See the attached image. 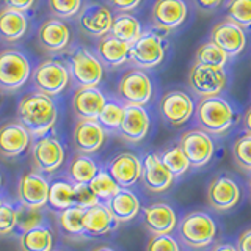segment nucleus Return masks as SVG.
I'll return each mask as SVG.
<instances>
[{"label": "nucleus", "mask_w": 251, "mask_h": 251, "mask_svg": "<svg viewBox=\"0 0 251 251\" xmlns=\"http://www.w3.org/2000/svg\"><path fill=\"white\" fill-rule=\"evenodd\" d=\"M16 116L31 137L39 138L53 129L58 120V108L52 96L41 91H31L21 98Z\"/></svg>", "instance_id": "f257e3e1"}, {"label": "nucleus", "mask_w": 251, "mask_h": 251, "mask_svg": "<svg viewBox=\"0 0 251 251\" xmlns=\"http://www.w3.org/2000/svg\"><path fill=\"white\" fill-rule=\"evenodd\" d=\"M196 121L209 135H225L235 124V112L222 96L202 98L196 105Z\"/></svg>", "instance_id": "f03ea898"}, {"label": "nucleus", "mask_w": 251, "mask_h": 251, "mask_svg": "<svg viewBox=\"0 0 251 251\" xmlns=\"http://www.w3.org/2000/svg\"><path fill=\"white\" fill-rule=\"evenodd\" d=\"M66 66L69 69L71 80L77 88L98 86L104 78V65L98 58V55L82 46L71 50Z\"/></svg>", "instance_id": "7ed1b4c3"}, {"label": "nucleus", "mask_w": 251, "mask_h": 251, "mask_svg": "<svg viewBox=\"0 0 251 251\" xmlns=\"http://www.w3.org/2000/svg\"><path fill=\"white\" fill-rule=\"evenodd\" d=\"M179 237L188 248H206L217 237V223L206 212H190L179 222Z\"/></svg>", "instance_id": "20e7f679"}, {"label": "nucleus", "mask_w": 251, "mask_h": 251, "mask_svg": "<svg viewBox=\"0 0 251 251\" xmlns=\"http://www.w3.org/2000/svg\"><path fill=\"white\" fill-rule=\"evenodd\" d=\"M31 75L30 60L16 49L0 50V90L16 91Z\"/></svg>", "instance_id": "39448f33"}, {"label": "nucleus", "mask_w": 251, "mask_h": 251, "mask_svg": "<svg viewBox=\"0 0 251 251\" xmlns=\"http://www.w3.org/2000/svg\"><path fill=\"white\" fill-rule=\"evenodd\" d=\"M69 69L60 60H44L31 73V82L35 88L47 96H58L69 85Z\"/></svg>", "instance_id": "423d86ee"}, {"label": "nucleus", "mask_w": 251, "mask_h": 251, "mask_svg": "<svg viewBox=\"0 0 251 251\" xmlns=\"http://www.w3.org/2000/svg\"><path fill=\"white\" fill-rule=\"evenodd\" d=\"M152 82L141 69H130L124 73L118 82L116 93L124 105L145 107L152 98Z\"/></svg>", "instance_id": "0eeeda50"}, {"label": "nucleus", "mask_w": 251, "mask_h": 251, "mask_svg": "<svg viewBox=\"0 0 251 251\" xmlns=\"http://www.w3.org/2000/svg\"><path fill=\"white\" fill-rule=\"evenodd\" d=\"M165 52H167V43L162 35L154 30L143 31L130 46V61L140 69H152L163 61Z\"/></svg>", "instance_id": "6e6552de"}, {"label": "nucleus", "mask_w": 251, "mask_h": 251, "mask_svg": "<svg viewBox=\"0 0 251 251\" xmlns=\"http://www.w3.org/2000/svg\"><path fill=\"white\" fill-rule=\"evenodd\" d=\"M31 162L41 173L57 171L65 162V146L60 138L50 132L44 137L36 138L31 145Z\"/></svg>", "instance_id": "1a4fd4ad"}, {"label": "nucleus", "mask_w": 251, "mask_h": 251, "mask_svg": "<svg viewBox=\"0 0 251 251\" xmlns=\"http://www.w3.org/2000/svg\"><path fill=\"white\" fill-rule=\"evenodd\" d=\"M226 83L227 75L223 68L195 63L188 73V85L201 98L220 96V93L226 88Z\"/></svg>", "instance_id": "9d476101"}, {"label": "nucleus", "mask_w": 251, "mask_h": 251, "mask_svg": "<svg viewBox=\"0 0 251 251\" xmlns=\"http://www.w3.org/2000/svg\"><path fill=\"white\" fill-rule=\"evenodd\" d=\"M179 146L182 148L184 154L190 162V167L193 168L206 167L215 154L214 140L202 129L185 130L179 138Z\"/></svg>", "instance_id": "9b49d317"}, {"label": "nucleus", "mask_w": 251, "mask_h": 251, "mask_svg": "<svg viewBox=\"0 0 251 251\" xmlns=\"http://www.w3.org/2000/svg\"><path fill=\"white\" fill-rule=\"evenodd\" d=\"M159 112L170 126H184L195 113V102L185 91L173 90L165 93L159 102Z\"/></svg>", "instance_id": "f8f14e48"}, {"label": "nucleus", "mask_w": 251, "mask_h": 251, "mask_svg": "<svg viewBox=\"0 0 251 251\" xmlns=\"http://www.w3.org/2000/svg\"><path fill=\"white\" fill-rule=\"evenodd\" d=\"M242 190L239 184L227 175H218L209 182L207 202L218 212L231 210L239 204Z\"/></svg>", "instance_id": "ddd939ff"}, {"label": "nucleus", "mask_w": 251, "mask_h": 251, "mask_svg": "<svg viewBox=\"0 0 251 251\" xmlns=\"http://www.w3.org/2000/svg\"><path fill=\"white\" fill-rule=\"evenodd\" d=\"M49 180L41 173L31 171L22 175L16 188L19 204L30 207H44L49 198Z\"/></svg>", "instance_id": "4468645a"}, {"label": "nucleus", "mask_w": 251, "mask_h": 251, "mask_svg": "<svg viewBox=\"0 0 251 251\" xmlns=\"http://www.w3.org/2000/svg\"><path fill=\"white\" fill-rule=\"evenodd\" d=\"M113 13L102 3H88L78 13V25L86 35L102 38L110 33L113 24Z\"/></svg>", "instance_id": "2eb2a0df"}, {"label": "nucleus", "mask_w": 251, "mask_h": 251, "mask_svg": "<svg viewBox=\"0 0 251 251\" xmlns=\"http://www.w3.org/2000/svg\"><path fill=\"white\" fill-rule=\"evenodd\" d=\"M107 171L121 188H129L141 179L143 162L133 152H120L108 162Z\"/></svg>", "instance_id": "dca6fc26"}, {"label": "nucleus", "mask_w": 251, "mask_h": 251, "mask_svg": "<svg viewBox=\"0 0 251 251\" xmlns=\"http://www.w3.org/2000/svg\"><path fill=\"white\" fill-rule=\"evenodd\" d=\"M210 41L225 50L227 57H237L247 47L245 30L231 21H222L215 24L210 31Z\"/></svg>", "instance_id": "f3484780"}, {"label": "nucleus", "mask_w": 251, "mask_h": 251, "mask_svg": "<svg viewBox=\"0 0 251 251\" xmlns=\"http://www.w3.org/2000/svg\"><path fill=\"white\" fill-rule=\"evenodd\" d=\"M31 143L30 132L16 121L0 126V155L5 159H16L27 151Z\"/></svg>", "instance_id": "a211bd4d"}, {"label": "nucleus", "mask_w": 251, "mask_h": 251, "mask_svg": "<svg viewBox=\"0 0 251 251\" xmlns=\"http://www.w3.org/2000/svg\"><path fill=\"white\" fill-rule=\"evenodd\" d=\"M38 41L44 50L58 53L68 49L71 43V28L60 18L46 19L38 28Z\"/></svg>", "instance_id": "6ab92c4d"}, {"label": "nucleus", "mask_w": 251, "mask_h": 251, "mask_svg": "<svg viewBox=\"0 0 251 251\" xmlns=\"http://www.w3.org/2000/svg\"><path fill=\"white\" fill-rule=\"evenodd\" d=\"M107 138V130L99 124V121L78 120L74 126L73 141L80 154H94L104 146Z\"/></svg>", "instance_id": "aec40b11"}, {"label": "nucleus", "mask_w": 251, "mask_h": 251, "mask_svg": "<svg viewBox=\"0 0 251 251\" xmlns=\"http://www.w3.org/2000/svg\"><path fill=\"white\" fill-rule=\"evenodd\" d=\"M187 14L188 8L184 0H155L151 18L157 28L170 31L182 25Z\"/></svg>", "instance_id": "412c9836"}, {"label": "nucleus", "mask_w": 251, "mask_h": 251, "mask_svg": "<svg viewBox=\"0 0 251 251\" xmlns=\"http://www.w3.org/2000/svg\"><path fill=\"white\" fill-rule=\"evenodd\" d=\"M107 96L98 86L77 88L73 96V110L78 120L98 121L102 108L107 104Z\"/></svg>", "instance_id": "4be33fe9"}, {"label": "nucleus", "mask_w": 251, "mask_h": 251, "mask_svg": "<svg viewBox=\"0 0 251 251\" xmlns=\"http://www.w3.org/2000/svg\"><path fill=\"white\" fill-rule=\"evenodd\" d=\"M149 126H151V120L145 107L124 105V116L118 133L129 143H140L146 138Z\"/></svg>", "instance_id": "5701e85b"}, {"label": "nucleus", "mask_w": 251, "mask_h": 251, "mask_svg": "<svg viewBox=\"0 0 251 251\" xmlns=\"http://www.w3.org/2000/svg\"><path fill=\"white\" fill-rule=\"evenodd\" d=\"M143 225L152 235L171 234L177 226V215L167 202H154L143 209Z\"/></svg>", "instance_id": "b1692460"}, {"label": "nucleus", "mask_w": 251, "mask_h": 251, "mask_svg": "<svg viewBox=\"0 0 251 251\" xmlns=\"http://www.w3.org/2000/svg\"><path fill=\"white\" fill-rule=\"evenodd\" d=\"M141 180L148 190L154 193H162L173 185L175 176L171 171L165 167L160 160L159 154L149 152L143 159V173H141Z\"/></svg>", "instance_id": "393cba45"}, {"label": "nucleus", "mask_w": 251, "mask_h": 251, "mask_svg": "<svg viewBox=\"0 0 251 251\" xmlns=\"http://www.w3.org/2000/svg\"><path fill=\"white\" fill-rule=\"evenodd\" d=\"M118 222L110 214L104 202L85 210L83 215V235L85 237H100L116 229Z\"/></svg>", "instance_id": "a878e982"}, {"label": "nucleus", "mask_w": 251, "mask_h": 251, "mask_svg": "<svg viewBox=\"0 0 251 251\" xmlns=\"http://www.w3.org/2000/svg\"><path fill=\"white\" fill-rule=\"evenodd\" d=\"M96 55L104 66L118 68L130 60V44L115 38L113 35L102 36L96 46Z\"/></svg>", "instance_id": "bb28decb"}, {"label": "nucleus", "mask_w": 251, "mask_h": 251, "mask_svg": "<svg viewBox=\"0 0 251 251\" xmlns=\"http://www.w3.org/2000/svg\"><path fill=\"white\" fill-rule=\"evenodd\" d=\"M104 204L108 207L110 214L113 215V218L118 223L132 222L141 210L138 196L133 192H130L129 188H121L120 192Z\"/></svg>", "instance_id": "cd10ccee"}, {"label": "nucleus", "mask_w": 251, "mask_h": 251, "mask_svg": "<svg viewBox=\"0 0 251 251\" xmlns=\"http://www.w3.org/2000/svg\"><path fill=\"white\" fill-rule=\"evenodd\" d=\"M28 28V19L25 13L11 10V8H2L0 10V39L8 43L21 39Z\"/></svg>", "instance_id": "c85d7f7f"}, {"label": "nucleus", "mask_w": 251, "mask_h": 251, "mask_svg": "<svg viewBox=\"0 0 251 251\" xmlns=\"http://www.w3.org/2000/svg\"><path fill=\"white\" fill-rule=\"evenodd\" d=\"M19 247L21 251H53V232L46 225L21 232Z\"/></svg>", "instance_id": "c756f323"}, {"label": "nucleus", "mask_w": 251, "mask_h": 251, "mask_svg": "<svg viewBox=\"0 0 251 251\" xmlns=\"http://www.w3.org/2000/svg\"><path fill=\"white\" fill-rule=\"evenodd\" d=\"M99 167L90 155L75 154L68 165V179L73 184H90L91 179L98 175Z\"/></svg>", "instance_id": "7c9ffc66"}, {"label": "nucleus", "mask_w": 251, "mask_h": 251, "mask_svg": "<svg viewBox=\"0 0 251 251\" xmlns=\"http://www.w3.org/2000/svg\"><path fill=\"white\" fill-rule=\"evenodd\" d=\"M141 33H143V28H141V24L135 16L129 13H120L113 18L110 35H113L115 38L132 46L141 36Z\"/></svg>", "instance_id": "2f4dec72"}, {"label": "nucleus", "mask_w": 251, "mask_h": 251, "mask_svg": "<svg viewBox=\"0 0 251 251\" xmlns=\"http://www.w3.org/2000/svg\"><path fill=\"white\" fill-rule=\"evenodd\" d=\"M74 185L71 180H55L49 187L47 204L55 210H65L74 206Z\"/></svg>", "instance_id": "473e14b6"}, {"label": "nucleus", "mask_w": 251, "mask_h": 251, "mask_svg": "<svg viewBox=\"0 0 251 251\" xmlns=\"http://www.w3.org/2000/svg\"><path fill=\"white\" fill-rule=\"evenodd\" d=\"M83 215H85V209H80L77 206L60 210L57 217V223L61 232L65 235H71V237H85Z\"/></svg>", "instance_id": "72a5a7b5"}, {"label": "nucleus", "mask_w": 251, "mask_h": 251, "mask_svg": "<svg viewBox=\"0 0 251 251\" xmlns=\"http://www.w3.org/2000/svg\"><path fill=\"white\" fill-rule=\"evenodd\" d=\"M88 185L100 202H107L112 196H115L121 190V187L116 184V180L104 168H99L98 175L91 179V182Z\"/></svg>", "instance_id": "f704fd0d"}, {"label": "nucleus", "mask_w": 251, "mask_h": 251, "mask_svg": "<svg viewBox=\"0 0 251 251\" xmlns=\"http://www.w3.org/2000/svg\"><path fill=\"white\" fill-rule=\"evenodd\" d=\"M159 157H160V160L163 162L165 167L171 171V175L175 177L185 175V173L188 171V168H190V162H188L187 155L184 154L182 148H180L179 145L163 149V151L159 154Z\"/></svg>", "instance_id": "c9c22d12"}, {"label": "nucleus", "mask_w": 251, "mask_h": 251, "mask_svg": "<svg viewBox=\"0 0 251 251\" xmlns=\"http://www.w3.org/2000/svg\"><path fill=\"white\" fill-rule=\"evenodd\" d=\"M44 212L43 207H30L19 204L16 206V229L19 232H25L44 225Z\"/></svg>", "instance_id": "e433bc0d"}, {"label": "nucleus", "mask_w": 251, "mask_h": 251, "mask_svg": "<svg viewBox=\"0 0 251 251\" xmlns=\"http://www.w3.org/2000/svg\"><path fill=\"white\" fill-rule=\"evenodd\" d=\"M227 58L229 57L225 53V50H222L215 43H212V41L201 44L198 49H196V53H195L196 65L225 68V65L227 63Z\"/></svg>", "instance_id": "4c0bfd02"}, {"label": "nucleus", "mask_w": 251, "mask_h": 251, "mask_svg": "<svg viewBox=\"0 0 251 251\" xmlns=\"http://www.w3.org/2000/svg\"><path fill=\"white\" fill-rule=\"evenodd\" d=\"M226 14L227 21L237 24L243 30L251 28V0H229Z\"/></svg>", "instance_id": "58836bf2"}, {"label": "nucleus", "mask_w": 251, "mask_h": 251, "mask_svg": "<svg viewBox=\"0 0 251 251\" xmlns=\"http://www.w3.org/2000/svg\"><path fill=\"white\" fill-rule=\"evenodd\" d=\"M123 116H124V104L118 100H107V104L102 108L98 121L105 130L115 132L120 129V126L123 123Z\"/></svg>", "instance_id": "ea45409f"}, {"label": "nucleus", "mask_w": 251, "mask_h": 251, "mask_svg": "<svg viewBox=\"0 0 251 251\" xmlns=\"http://www.w3.org/2000/svg\"><path fill=\"white\" fill-rule=\"evenodd\" d=\"M232 159L240 170L251 173V133H243L234 141Z\"/></svg>", "instance_id": "a19ab883"}, {"label": "nucleus", "mask_w": 251, "mask_h": 251, "mask_svg": "<svg viewBox=\"0 0 251 251\" xmlns=\"http://www.w3.org/2000/svg\"><path fill=\"white\" fill-rule=\"evenodd\" d=\"M47 6L55 18L71 19L80 13L83 0H47Z\"/></svg>", "instance_id": "79ce46f5"}, {"label": "nucleus", "mask_w": 251, "mask_h": 251, "mask_svg": "<svg viewBox=\"0 0 251 251\" xmlns=\"http://www.w3.org/2000/svg\"><path fill=\"white\" fill-rule=\"evenodd\" d=\"M100 201L98 200V196L93 193L88 184H75L74 185V206L80 209H90L93 206H96Z\"/></svg>", "instance_id": "37998d69"}, {"label": "nucleus", "mask_w": 251, "mask_h": 251, "mask_svg": "<svg viewBox=\"0 0 251 251\" xmlns=\"http://www.w3.org/2000/svg\"><path fill=\"white\" fill-rule=\"evenodd\" d=\"M146 251H180V245L171 234L151 235L146 243Z\"/></svg>", "instance_id": "c03bdc74"}, {"label": "nucleus", "mask_w": 251, "mask_h": 251, "mask_svg": "<svg viewBox=\"0 0 251 251\" xmlns=\"http://www.w3.org/2000/svg\"><path fill=\"white\" fill-rule=\"evenodd\" d=\"M16 229V207L11 202H3L0 206V235L13 234Z\"/></svg>", "instance_id": "a18cd8bd"}, {"label": "nucleus", "mask_w": 251, "mask_h": 251, "mask_svg": "<svg viewBox=\"0 0 251 251\" xmlns=\"http://www.w3.org/2000/svg\"><path fill=\"white\" fill-rule=\"evenodd\" d=\"M36 0H2V3L5 8H11V10H18L25 13L28 10H31L35 5Z\"/></svg>", "instance_id": "49530a36"}, {"label": "nucleus", "mask_w": 251, "mask_h": 251, "mask_svg": "<svg viewBox=\"0 0 251 251\" xmlns=\"http://www.w3.org/2000/svg\"><path fill=\"white\" fill-rule=\"evenodd\" d=\"M108 2L120 13H129L132 10H135L141 3V0H108Z\"/></svg>", "instance_id": "de8ad7c7"}, {"label": "nucleus", "mask_w": 251, "mask_h": 251, "mask_svg": "<svg viewBox=\"0 0 251 251\" xmlns=\"http://www.w3.org/2000/svg\"><path fill=\"white\" fill-rule=\"evenodd\" d=\"M235 248H237V251H251V227L239 235Z\"/></svg>", "instance_id": "09e8293b"}, {"label": "nucleus", "mask_w": 251, "mask_h": 251, "mask_svg": "<svg viewBox=\"0 0 251 251\" xmlns=\"http://www.w3.org/2000/svg\"><path fill=\"white\" fill-rule=\"evenodd\" d=\"M195 2L201 8V10L212 11V10H215V8L222 6L225 3V0H195Z\"/></svg>", "instance_id": "8fccbe9b"}, {"label": "nucleus", "mask_w": 251, "mask_h": 251, "mask_svg": "<svg viewBox=\"0 0 251 251\" xmlns=\"http://www.w3.org/2000/svg\"><path fill=\"white\" fill-rule=\"evenodd\" d=\"M210 251H237V248L232 243H217V245L212 247Z\"/></svg>", "instance_id": "3c124183"}, {"label": "nucleus", "mask_w": 251, "mask_h": 251, "mask_svg": "<svg viewBox=\"0 0 251 251\" xmlns=\"http://www.w3.org/2000/svg\"><path fill=\"white\" fill-rule=\"evenodd\" d=\"M243 127H245L247 133H251V107L247 108L245 115H243Z\"/></svg>", "instance_id": "603ef678"}, {"label": "nucleus", "mask_w": 251, "mask_h": 251, "mask_svg": "<svg viewBox=\"0 0 251 251\" xmlns=\"http://www.w3.org/2000/svg\"><path fill=\"white\" fill-rule=\"evenodd\" d=\"M91 251H115L112 247H107V245H100V247H96V248H93Z\"/></svg>", "instance_id": "864d4df0"}, {"label": "nucleus", "mask_w": 251, "mask_h": 251, "mask_svg": "<svg viewBox=\"0 0 251 251\" xmlns=\"http://www.w3.org/2000/svg\"><path fill=\"white\" fill-rule=\"evenodd\" d=\"M248 193H250V198H251V176L248 179Z\"/></svg>", "instance_id": "5fc2aeb1"}, {"label": "nucleus", "mask_w": 251, "mask_h": 251, "mask_svg": "<svg viewBox=\"0 0 251 251\" xmlns=\"http://www.w3.org/2000/svg\"><path fill=\"white\" fill-rule=\"evenodd\" d=\"M3 202H5V201H3V198H2V196H0V206H2Z\"/></svg>", "instance_id": "6e6d98bb"}, {"label": "nucleus", "mask_w": 251, "mask_h": 251, "mask_svg": "<svg viewBox=\"0 0 251 251\" xmlns=\"http://www.w3.org/2000/svg\"><path fill=\"white\" fill-rule=\"evenodd\" d=\"M0 187H2V175H0Z\"/></svg>", "instance_id": "4d7b16f0"}]
</instances>
